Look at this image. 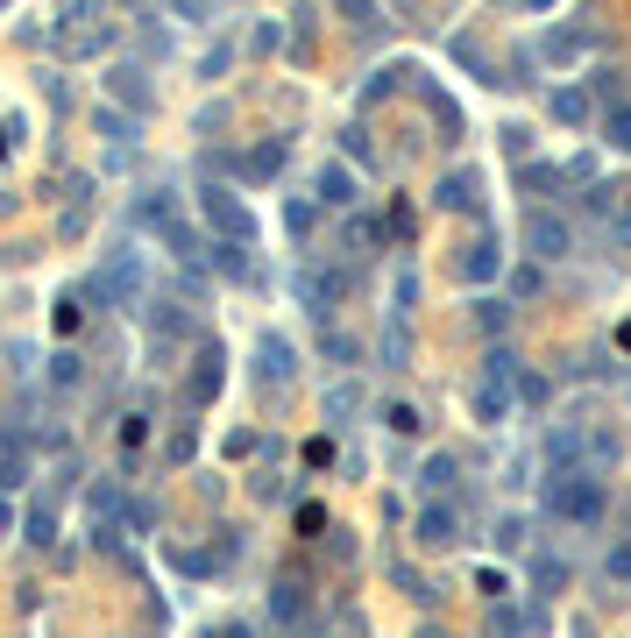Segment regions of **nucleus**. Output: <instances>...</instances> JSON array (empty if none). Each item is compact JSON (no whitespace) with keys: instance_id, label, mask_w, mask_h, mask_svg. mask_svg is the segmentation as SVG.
<instances>
[{"instance_id":"nucleus-1","label":"nucleus","mask_w":631,"mask_h":638,"mask_svg":"<svg viewBox=\"0 0 631 638\" xmlns=\"http://www.w3.org/2000/svg\"><path fill=\"white\" fill-rule=\"evenodd\" d=\"M546 511H554L561 525H575V532H596L603 511H610L603 468H589V461H554V475H546Z\"/></svg>"},{"instance_id":"nucleus-2","label":"nucleus","mask_w":631,"mask_h":638,"mask_svg":"<svg viewBox=\"0 0 631 638\" xmlns=\"http://www.w3.org/2000/svg\"><path fill=\"white\" fill-rule=\"evenodd\" d=\"M525 249H532V263H561V256H575V227L561 213H525Z\"/></svg>"},{"instance_id":"nucleus-3","label":"nucleus","mask_w":631,"mask_h":638,"mask_svg":"<svg viewBox=\"0 0 631 638\" xmlns=\"http://www.w3.org/2000/svg\"><path fill=\"white\" fill-rule=\"evenodd\" d=\"M433 206L440 213H468V220H483V171H447L433 185Z\"/></svg>"},{"instance_id":"nucleus-4","label":"nucleus","mask_w":631,"mask_h":638,"mask_svg":"<svg viewBox=\"0 0 631 638\" xmlns=\"http://www.w3.org/2000/svg\"><path fill=\"white\" fill-rule=\"evenodd\" d=\"M199 206H206V220H213L220 234H234V242H256V220H249V206L234 199V192L206 185V192H199Z\"/></svg>"},{"instance_id":"nucleus-5","label":"nucleus","mask_w":631,"mask_h":638,"mask_svg":"<svg viewBox=\"0 0 631 638\" xmlns=\"http://www.w3.org/2000/svg\"><path fill=\"white\" fill-rule=\"evenodd\" d=\"M291 369H298L291 341H284V334H263V348H256V376H263V383H291Z\"/></svg>"},{"instance_id":"nucleus-6","label":"nucleus","mask_w":631,"mask_h":638,"mask_svg":"<svg viewBox=\"0 0 631 638\" xmlns=\"http://www.w3.org/2000/svg\"><path fill=\"white\" fill-rule=\"evenodd\" d=\"M454 270H461L468 284H490V277L504 270V249H497V242H490V234H483V242H476V249H461V263H454Z\"/></svg>"},{"instance_id":"nucleus-7","label":"nucleus","mask_w":631,"mask_h":638,"mask_svg":"<svg viewBox=\"0 0 631 638\" xmlns=\"http://www.w3.org/2000/svg\"><path fill=\"white\" fill-rule=\"evenodd\" d=\"M454 539H461V518L447 504H426L419 511V546H454Z\"/></svg>"},{"instance_id":"nucleus-8","label":"nucleus","mask_w":631,"mask_h":638,"mask_svg":"<svg viewBox=\"0 0 631 638\" xmlns=\"http://www.w3.org/2000/svg\"><path fill=\"white\" fill-rule=\"evenodd\" d=\"M561 185H568L561 164H518V192H525V199H554Z\"/></svg>"},{"instance_id":"nucleus-9","label":"nucleus","mask_w":631,"mask_h":638,"mask_svg":"<svg viewBox=\"0 0 631 638\" xmlns=\"http://www.w3.org/2000/svg\"><path fill=\"white\" fill-rule=\"evenodd\" d=\"M284 156H291V142H263V149H249V156H242V164H234V171L263 185V178H277V171H284Z\"/></svg>"},{"instance_id":"nucleus-10","label":"nucleus","mask_w":631,"mask_h":638,"mask_svg":"<svg viewBox=\"0 0 631 638\" xmlns=\"http://www.w3.org/2000/svg\"><path fill=\"white\" fill-rule=\"evenodd\" d=\"M603 142L631 156V100H610V107H603Z\"/></svg>"},{"instance_id":"nucleus-11","label":"nucleus","mask_w":631,"mask_h":638,"mask_svg":"<svg viewBox=\"0 0 631 638\" xmlns=\"http://www.w3.org/2000/svg\"><path fill=\"white\" fill-rule=\"evenodd\" d=\"M546 107H554V121H568V128H582V121H589V93H582V86H561Z\"/></svg>"},{"instance_id":"nucleus-12","label":"nucleus","mask_w":631,"mask_h":638,"mask_svg":"<svg viewBox=\"0 0 631 638\" xmlns=\"http://www.w3.org/2000/svg\"><path fill=\"white\" fill-rule=\"evenodd\" d=\"M320 206H355V178H348L341 164L320 171Z\"/></svg>"},{"instance_id":"nucleus-13","label":"nucleus","mask_w":631,"mask_h":638,"mask_svg":"<svg viewBox=\"0 0 631 638\" xmlns=\"http://www.w3.org/2000/svg\"><path fill=\"white\" fill-rule=\"evenodd\" d=\"M213 390H220V348H206V355H199V369H192V405H206Z\"/></svg>"},{"instance_id":"nucleus-14","label":"nucleus","mask_w":631,"mask_h":638,"mask_svg":"<svg viewBox=\"0 0 631 638\" xmlns=\"http://www.w3.org/2000/svg\"><path fill=\"white\" fill-rule=\"evenodd\" d=\"M376 242H383V227H376L369 213H355V220H348V256H376Z\"/></svg>"},{"instance_id":"nucleus-15","label":"nucleus","mask_w":631,"mask_h":638,"mask_svg":"<svg viewBox=\"0 0 631 638\" xmlns=\"http://www.w3.org/2000/svg\"><path fill=\"white\" fill-rule=\"evenodd\" d=\"M476 412H483V426H497V419L511 412V383H483V390H476Z\"/></svg>"},{"instance_id":"nucleus-16","label":"nucleus","mask_w":631,"mask_h":638,"mask_svg":"<svg viewBox=\"0 0 631 638\" xmlns=\"http://www.w3.org/2000/svg\"><path fill=\"white\" fill-rule=\"evenodd\" d=\"M546 397H554V383L532 376V369H518V405H525V412H546Z\"/></svg>"},{"instance_id":"nucleus-17","label":"nucleus","mask_w":631,"mask_h":638,"mask_svg":"<svg viewBox=\"0 0 631 638\" xmlns=\"http://www.w3.org/2000/svg\"><path fill=\"white\" fill-rule=\"evenodd\" d=\"M107 86H114V93H121V100H128V107H135V114H142V107H149V86H142V71H128V64H121V71H114V78H107Z\"/></svg>"},{"instance_id":"nucleus-18","label":"nucleus","mask_w":631,"mask_h":638,"mask_svg":"<svg viewBox=\"0 0 631 638\" xmlns=\"http://www.w3.org/2000/svg\"><path fill=\"white\" fill-rule=\"evenodd\" d=\"M582 43H589V29H554V36H546V57L568 64V57H582Z\"/></svg>"},{"instance_id":"nucleus-19","label":"nucleus","mask_w":631,"mask_h":638,"mask_svg":"<svg viewBox=\"0 0 631 638\" xmlns=\"http://www.w3.org/2000/svg\"><path fill=\"white\" fill-rule=\"evenodd\" d=\"M532 582H539V589H546V596H554V589H561V582H568V568H561V561H554V553H532Z\"/></svg>"},{"instance_id":"nucleus-20","label":"nucleus","mask_w":631,"mask_h":638,"mask_svg":"<svg viewBox=\"0 0 631 638\" xmlns=\"http://www.w3.org/2000/svg\"><path fill=\"white\" fill-rule=\"evenodd\" d=\"M483 383H518V355H511V348H490V369H483Z\"/></svg>"},{"instance_id":"nucleus-21","label":"nucleus","mask_w":631,"mask_h":638,"mask_svg":"<svg viewBox=\"0 0 631 638\" xmlns=\"http://www.w3.org/2000/svg\"><path fill=\"white\" fill-rule=\"evenodd\" d=\"M242 249H249V242H234V249H227V242H213V263H220L227 277H249V256H242Z\"/></svg>"},{"instance_id":"nucleus-22","label":"nucleus","mask_w":631,"mask_h":638,"mask_svg":"<svg viewBox=\"0 0 631 638\" xmlns=\"http://www.w3.org/2000/svg\"><path fill=\"white\" fill-rule=\"evenodd\" d=\"M504 156H511V164H532V128H504Z\"/></svg>"},{"instance_id":"nucleus-23","label":"nucleus","mask_w":631,"mask_h":638,"mask_svg":"<svg viewBox=\"0 0 631 638\" xmlns=\"http://www.w3.org/2000/svg\"><path fill=\"white\" fill-rule=\"evenodd\" d=\"M603 234H610V249L624 256V249H631V213H624V206H617V213H603Z\"/></svg>"},{"instance_id":"nucleus-24","label":"nucleus","mask_w":631,"mask_h":638,"mask_svg":"<svg viewBox=\"0 0 631 638\" xmlns=\"http://www.w3.org/2000/svg\"><path fill=\"white\" fill-rule=\"evenodd\" d=\"M603 568H610V582L631 596V539H624V546H610V561H603Z\"/></svg>"},{"instance_id":"nucleus-25","label":"nucleus","mask_w":631,"mask_h":638,"mask_svg":"<svg viewBox=\"0 0 631 638\" xmlns=\"http://www.w3.org/2000/svg\"><path fill=\"white\" fill-rule=\"evenodd\" d=\"M334 8H341L355 29H376V22H383V15H376V0H334Z\"/></svg>"},{"instance_id":"nucleus-26","label":"nucleus","mask_w":631,"mask_h":638,"mask_svg":"<svg viewBox=\"0 0 631 638\" xmlns=\"http://www.w3.org/2000/svg\"><path fill=\"white\" fill-rule=\"evenodd\" d=\"M383 426H390V433H419V412H412V405H383Z\"/></svg>"},{"instance_id":"nucleus-27","label":"nucleus","mask_w":631,"mask_h":638,"mask_svg":"<svg viewBox=\"0 0 631 638\" xmlns=\"http://www.w3.org/2000/svg\"><path fill=\"white\" fill-rule=\"evenodd\" d=\"M447 483H454V454H433L426 461V490H447Z\"/></svg>"},{"instance_id":"nucleus-28","label":"nucleus","mask_w":631,"mask_h":638,"mask_svg":"<svg viewBox=\"0 0 631 638\" xmlns=\"http://www.w3.org/2000/svg\"><path fill=\"white\" fill-rule=\"evenodd\" d=\"M284 227L305 242V234H312V206H305V199H291V206H284Z\"/></svg>"},{"instance_id":"nucleus-29","label":"nucleus","mask_w":631,"mask_h":638,"mask_svg":"<svg viewBox=\"0 0 631 638\" xmlns=\"http://www.w3.org/2000/svg\"><path fill=\"white\" fill-rule=\"evenodd\" d=\"M511 291H518V298H539V291H546V277L525 263V270H511Z\"/></svg>"},{"instance_id":"nucleus-30","label":"nucleus","mask_w":631,"mask_h":638,"mask_svg":"<svg viewBox=\"0 0 631 638\" xmlns=\"http://www.w3.org/2000/svg\"><path fill=\"white\" fill-rule=\"evenodd\" d=\"M490 631H497V638H518V631H525V617H518V610H504V603H497V610H490Z\"/></svg>"},{"instance_id":"nucleus-31","label":"nucleus","mask_w":631,"mask_h":638,"mask_svg":"<svg viewBox=\"0 0 631 638\" xmlns=\"http://www.w3.org/2000/svg\"><path fill=\"white\" fill-rule=\"evenodd\" d=\"M497 546L518 553V546H525V518H504V525H497Z\"/></svg>"},{"instance_id":"nucleus-32","label":"nucleus","mask_w":631,"mask_h":638,"mask_svg":"<svg viewBox=\"0 0 631 638\" xmlns=\"http://www.w3.org/2000/svg\"><path fill=\"white\" fill-rule=\"evenodd\" d=\"M270 603H277V617H298V603H305V596H298V582H277V596H270Z\"/></svg>"},{"instance_id":"nucleus-33","label":"nucleus","mask_w":631,"mask_h":638,"mask_svg":"<svg viewBox=\"0 0 631 638\" xmlns=\"http://www.w3.org/2000/svg\"><path fill=\"white\" fill-rule=\"evenodd\" d=\"M213 638H249V631H242V624H227V631H213Z\"/></svg>"},{"instance_id":"nucleus-34","label":"nucleus","mask_w":631,"mask_h":638,"mask_svg":"<svg viewBox=\"0 0 631 638\" xmlns=\"http://www.w3.org/2000/svg\"><path fill=\"white\" fill-rule=\"evenodd\" d=\"M525 8H532V15H546V8H554V0H525Z\"/></svg>"}]
</instances>
